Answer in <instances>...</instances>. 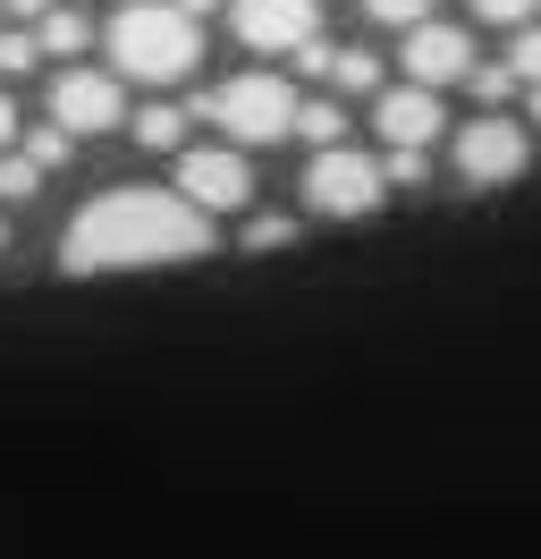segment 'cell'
Listing matches in <instances>:
<instances>
[{"mask_svg": "<svg viewBox=\"0 0 541 559\" xmlns=\"http://www.w3.org/2000/svg\"><path fill=\"white\" fill-rule=\"evenodd\" d=\"M507 76H516V85H541V26H516V51H507Z\"/></svg>", "mask_w": 541, "mask_h": 559, "instance_id": "15", "label": "cell"}, {"mask_svg": "<svg viewBox=\"0 0 541 559\" xmlns=\"http://www.w3.org/2000/svg\"><path fill=\"white\" fill-rule=\"evenodd\" d=\"M533 9H541V0H473L482 26H533Z\"/></svg>", "mask_w": 541, "mask_h": 559, "instance_id": "20", "label": "cell"}, {"mask_svg": "<svg viewBox=\"0 0 541 559\" xmlns=\"http://www.w3.org/2000/svg\"><path fill=\"white\" fill-rule=\"evenodd\" d=\"M110 76H135V85H178L195 76V51H203V26L178 9V0H128L110 26Z\"/></svg>", "mask_w": 541, "mask_h": 559, "instance_id": "2", "label": "cell"}, {"mask_svg": "<svg viewBox=\"0 0 541 559\" xmlns=\"http://www.w3.org/2000/svg\"><path fill=\"white\" fill-rule=\"evenodd\" d=\"M26 162H34V170H60V162H68V136H60V128H34V136H26Z\"/></svg>", "mask_w": 541, "mask_h": 559, "instance_id": "21", "label": "cell"}, {"mask_svg": "<svg viewBox=\"0 0 541 559\" xmlns=\"http://www.w3.org/2000/svg\"><path fill=\"white\" fill-rule=\"evenodd\" d=\"M288 238H297L288 212H254V221H245V246H254V254H270V246H288Z\"/></svg>", "mask_w": 541, "mask_h": 559, "instance_id": "16", "label": "cell"}, {"mask_svg": "<svg viewBox=\"0 0 541 559\" xmlns=\"http://www.w3.org/2000/svg\"><path fill=\"white\" fill-rule=\"evenodd\" d=\"M466 85L482 94V110H500L507 94H516V76H507V60H491V69H466Z\"/></svg>", "mask_w": 541, "mask_h": 559, "instance_id": "18", "label": "cell"}, {"mask_svg": "<svg viewBox=\"0 0 541 559\" xmlns=\"http://www.w3.org/2000/svg\"><path fill=\"white\" fill-rule=\"evenodd\" d=\"M229 26L254 51H297V43L322 35V9L313 0H229Z\"/></svg>", "mask_w": 541, "mask_h": 559, "instance_id": "9", "label": "cell"}, {"mask_svg": "<svg viewBox=\"0 0 541 559\" xmlns=\"http://www.w3.org/2000/svg\"><path fill=\"white\" fill-rule=\"evenodd\" d=\"M34 187H43V170H34L26 153H9V162H0V195H9V204H26Z\"/></svg>", "mask_w": 541, "mask_h": 559, "instance_id": "19", "label": "cell"}, {"mask_svg": "<svg viewBox=\"0 0 541 559\" xmlns=\"http://www.w3.org/2000/svg\"><path fill=\"white\" fill-rule=\"evenodd\" d=\"M406 85H423V94H440V85H466V69H473V43H466V26H406Z\"/></svg>", "mask_w": 541, "mask_h": 559, "instance_id": "8", "label": "cell"}, {"mask_svg": "<svg viewBox=\"0 0 541 559\" xmlns=\"http://www.w3.org/2000/svg\"><path fill=\"white\" fill-rule=\"evenodd\" d=\"M9 9H17V17H43V9H51V0H9Z\"/></svg>", "mask_w": 541, "mask_h": 559, "instance_id": "26", "label": "cell"}, {"mask_svg": "<svg viewBox=\"0 0 541 559\" xmlns=\"http://www.w3.org/2000/svg\"><path fill=\"white\" fill-rule=\"evenodd\" d=\"M169 195L212 221V212H237L254 195V170H245L237 144H178V187H169Z\"/></svg>", "mask_w": 541, "mask_h": 559, "instance_id": "5", "label": "cell"}, {"mask_svg": "<svg viewBox=\"0 0 541 559\" xmlns=\"http://www.w3.org/2000/svg\"><path fill=\"white\" fill-rule=\"evenodd\" d=\"M9 136H17V110H9V94H0V153H9Z\"/></svg>", "mask_w": 541, "mask_h": 559, "instance_id": "25", "label": "cell"}, {"mask_svg": "<svg viewBox=\"0 0 541 559\" xmlns=\"http://www.w3.org/2000/svg\"><path fill=\"white\" fill-rule=\"evenodd\" d=\"M212 254V221L195 204H178L169 187H110L68 221L60 272H144V263H195Z\"/></svg>", "mask_w": 541, "mask_h": 559, "instance_id": "1", "label": "cell"}, {"mask_svg": "<svg viewBox=\"0 0 541 559\" xmlns=\"http://www.w3.org/2000/svg\"><path fill=\"white\" fill-rule=\"evenodd\" d=\"M187 119H212L229 144H270V136H288V119H297V85H288V76H263V69L229 76V85L195 94Z\"/></svg>", "mask_w": 541, "mask_h": 559, "instance_id": "3", "label": "cell"}, {"mask_svg": "<svg viewBox=\"0 0 541 559\" xmlns=\"http://www.w3.org/2000/svg\"><path fill=\"white\" fill-rule=\"evenodd\" d=\"M0 246H9V229H0Z\"/></svg>", "mask_w": 541, "mask_h": 559, "instance_id": "28", "label": "cell"}, {"mask_svg": "<svg viewBox=\"0 0 541 559\" xmlns=\"http://www.w3.org/2000/svg\"><path fill=\"white\" fill-rule=\"evenodd\" d=\"M288 60H297V69H304V76H330V43L313 35V43H297V51H288Z\"/></svg>", "mask_w": 541, "mask_h": 559, "instance_id": "24", "label": "cell"}, {"mask_svg": "<svg viewBox=\"0 0 541 559\" xmlns=\"http://www.w3.org/2000/svg\"><path fill=\"white\" fill-rule=\"evenodd\" d=\"M135 128V144H144V153H178V144H187V110H169V103H144L128 119Z\"/></svg>", "mask_w": 541, "mask_h": 559, "instance_id": "11", "label": "cell"}, {"mask_svg": "<svg viewBox=\"0 0 541 559\" xmlns=\"http://www.w3.org/2000/svg\"><path fill=\"white\" fill-rule=\"evenodd\" d=\"M381 187H423V153H389V162H372Z\"/></svg>", "mask_w": 541, "mask_h": 559, "instance_id": "23", "label": "cell"}, {"mask_svg": "<svg viewBox=\"0 0 541 559\" xmlns=\"http://www.w3.org/2000/svg\"><path fill=\"white\" fill-rule=\"evenodd\" d=\"M533 119H541V85H533Z\"/></svg>", "mask_w": 541, "mask_h": 559, "instance_id": "27", "label": "cell"}, {"mask_svg": "<svg viewBox=\"0 0 541 559\" xmlns=\"http://www.w3.org/2000/svg\"><path fill=\"white\" fill-rule=\"evenodd\" d=\"M119 119H128V103H119V76L110 69H60V85H51V128H60L68 144L101 136V128H119Z\"/></svg>", "mask_w": 541, "mask_h": 559, "instance_id": "6", "label": "cell"}, {"mask_svg": "<svg viewBox=\"0 0 541 559\" xmlns=\"http://www.w3.org/2000/svg\"><path fill=\"white\" fill-rule=\"evenodd\" d=\"M525 128L516 119H500V110H482L466 136H457V170L473 178V187H507V178H525Z\"/></svg>", "mask_w": 541, "mask_h": 559, "instance_id": "7", "label": "cell"}, {"mask_svg": "<svg viewBox=\"0 0 541 559\" xmlns=\"http://www.w3.org/2000/svg\"><path fill=\"white\" fill-rule=\"evenodd\" d=\"M330 85L338 94H372V85H381V60H372V51H330Z\"/></svg>", "mask_w": 541, "mask_h": 559, "instance_id": "14", "label": "cell"}, {"mask_svg": "<svg viewBox=\"0 0 541 559\" xmlns=\"http://www.w3.org/2000/svg\"><path fill=\"white\" fill-rule=\"evenodd\" d=\"M364 9L381 26H423V17H432V0H364Z\"/></svg>", "mask_w": 541, "mask_h": 559, "instance_id": "22", "label": "cell"}, {"mask_svg": "<svg viewBox=\"0 0 541 559\" xmlns=\"http://www.w3.org/2000/svg\"><path fill=\"white\" fill-rule=\"evenodd\" d=\"M381 170H372V153H356V144H330V153H313L304 162V204L330 212V221H364V212H381Z\"/></svg>", "mask_w": 541, "mask_h": 559, "instance_id": "4", "label": "cell"}, {"mask_svg": "<svg viewBox=\"0 0 541 559\" xmlns=\"http://www.w3.org/2000/svg\"><path fill=\"white\" fill-rule=\"evenodd\" d=\"M34 60H43V51H34V35H26V26H0V76H26Z\"/></svg>", "mask_w": 541, "mask_h": 559, "instance_id": "17", "label": "cell"}, {"mask_svg": "<svg viewBox=\"0 0 541 559\" xmlns=\"http://www.w3.org/2000/svg\"><path fill=\"white\" fill-rule=\"evenodd\" d=\"M85 35H94L85 9H43L34 17V51H85Z\"/></svg>", "mask_w": 541, "mask_h": 559, "instance_id": "12", "label": "cell"}, {"mask_svg": "<svg viewBox=\"0 0 541 559\" xmlns=\"http://www.w3.org/2000/svg\"><path fill=\"white\" fill-rule=\"evenodd\" d=\"M288 128H297L313 153H330V144L347 136V110H338V103H297V119H288Z\"/></svg>", "mask_w": 541, "mask_h": 559, "instance_id": "13", "label": "cell"}, {"mask_svg": "<svg viewBox=\"0 0 541 559\" xmlns=\"http://www.w3.org/2000/svg\"><path fill=\"white\" fill-rule=\"evenodd\" d=\"M381 136H389V153H432L440 136V94H423V85H398V94H381Z\"/></svg>", "mask_w": 541, "mask_h": 559, "instance_id": "10", "label": "cell"}]
</instances>
